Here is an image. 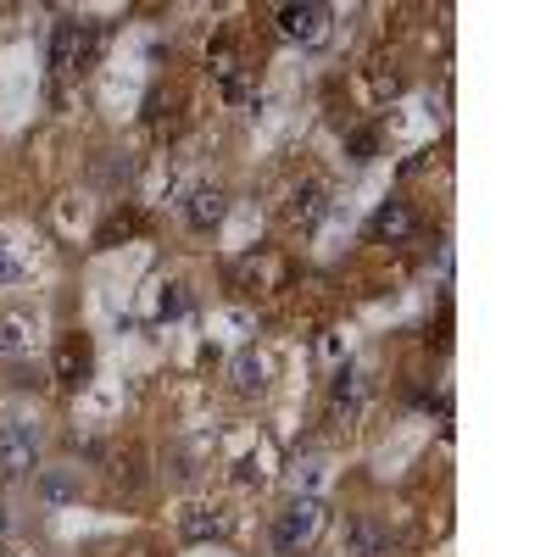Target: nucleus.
Listing matches in <instances>:
<instances>
[{"label":"nucleus","instance_id":"nucleus-15","mask_svg":"<svg viewBox=\"0 0 557 557\" xmlns=\"http://www.w3.org/2000/svg\"><path fill=\"white\" fill-rule=\"evenodd\" d=\"M28 346H34V312L7 307L0 312V357H23Z\"/></svg>","mask_w":557,"mask_h":557},{"label":"nucleus","instance_id":"nucleus-18","mask_svg":"<svg viewBox=\"0 0 557 557\" xmlns=\"http://www.w3.org/2000/svg\"><path fill=\"white\" fill-rule=\"evenodd\" d=\"M346 157H351V162H374V157H380V123L346 128Z\"/></svg>","mask_w":557,"mask_h":557},{"label":"nucleus","instance_id":"nucleus-10","mask_svg":"<svg viewBox=\"0 0 557 557\" xmlns=\"http://www.w3.org/2000/svg\"><path fill=\"white\" fill-rule=\"evenodd\" d=\"M323 212H330V184H323V178H301L290 190V201H285V223L301 228V235H312V228L323 223Z\"/></svg>","mask_w":557,"mask_h":557},{"label":"nucleus","instance_id":"nucleus-19","mask_svg":"<svg viewBox=\"0 0 557 557\" xmlns=\"http://www.w3.org/2000/svg\"><path fill=\"white\" fill-rule=\"evenodd\" d=\"M28 278V262L12 251V240H0V285H23Z\"/></svg>","mask_w":557,"mask_h":557},{"label":"nucleus","instance_id":"nucleus-17","mask_svg":"<svg viewBox=\"0 0 557 557\" xmlns=\"http://www.w3.org/2000/svg\"><path fill=\"white\" fill-rule=\"evenodd\" d=\"M134 228H139V223H134V207H128V201H123V207H112V212H107V223L96 228V251H112L117 240H128V235H134Z\"/></svg>","mask_w":557,"mask_h":557},{"label":"nucleus","instance_id":"nucleus-6","mask_svg":"<svg viewBox=\"0 0 557 557\" xmlns=\"http://www.w3.org/2000/svg\"><path fill=\"white\" fill-rule=\"evenodd\" d=\"M330 17H335L330 7H318V0H301V7H278V12H273V28H278V39L307 45V51H312V45L330 39V28H335Z\"/></svg>","mask_w":557,"mask_h":557},{"label":"nucleus","instance_id":"nucleus-7","mask_svg":"<svg viewBox=\"0 0 557 557\" xmlns=\"http://www.w3.org/2000/svg\"><path fill=\"white\" fill-rule=\"evenodd\" d=\"M178 541L184 546H207V541H223L228 530H235V513L228 507H212V502H190V507H178Z\"/></svg>","mask_w":557,"mask_h":557},{"label":"nucleus","instance_id":"nucleus-11","mask_svg":"<svg viewBox=\"0 0 557 557\" xmlns=\"http://www.w3.org/2000/svg\"><path fill=\"white\" fill-rule=\"evenodd\" d=\"M412 228H418V212L401 201V196H391L374 218H368V240H374V246H401V240H412Z\"/></svg>","mask_w":557,"mask_h":557},{"label":"nucleus","instance_id":"nucleus-3","mask_svg":"<svg viewBox=\"0 0 557 557\" xmlns=\"http://www.w3.org/2000/svg\"><path fill=\"white\" fill-rule=\"evenodd\" d=\"M51 380L67 396H78L89 380H96V341H89L84 330H62L51 341Z\"/></svg>","mask_w":557,"mask_h":557},{"label":"nucleus","instance_id":"nucleus-14","mask_svg":"<svg viewBox=\"0 0 557 557\" xmlns=\"http://www.w3.org/2000/svg\"><path fill=\"white\" fill-rule=\"evenodd\" d=\"M228 385H235V396H262L273 385V362L257 346H246L235 362H228Z\"/></svg>","mask_w":557,"mask_h":557},{"label":"nucleus","instance_id":"nucleus-16","mask_svg":"<svg viewBox=\"0 0 557 557\" xmlns=\"http://www.w3.org/2000/svg\"><path fill=\"white\" fill-rule=\"evenodd\" d=\"M362 374H357V368H346V374L335 380V391H330V412L335 418H357V407H362Z\"/></svg>","mask_w":557,"mask_h":557},{"label":"nucleus","instance_id":"nucleus-8","mask_svg":"<svg viewBox=\"0 0 557 557\" xmlns=\"http://www.w3.org/2000/svg\"><path fill=\"white\" fill-rule=\"evenodd\" d=\"M184 228H196V235H212V228L228 218V190L223 184H190V196H184Z\"/></svg>","mask_w":557,"mask_h":557},{"label":"nucleus","instance_id":"nucleus-12","mask_svg":"<svg viewBox=\"0 0 557 557\" xmlns=\"http://www.w3.org/2000/svg\"><path fill=\"white\" fill-rule=\"evenodd\" d=\"M34 496L45 507L78 502V469H67V462H39V469H34Z\"/></svg>","mask_w":557,"mask_h":557},{"label":"nucleus","instance_id":"nucleus-1","mask_svg":"<svg viewBox=\"0 0 557 557\" xmlns=\"http://www.w3.org/2000/svg\"><path fill=\"white\" fill-rule=\"evenodd\" d=\"M112 28L101 17H78V12H62L51 23V78H84L89 67L101 62Z\"/></svg>","mask_w":557,"mask_h":557},{"label":"nucleus","instance_id":"nucleus-2","mask_svg":"<svg viewBox=\"0 0 557 557\" xmlns=\"http://www.w3.org/2000/svg\"><path fill=\"white\" fill-rule=\"evenodd\" d=\"M323 519H330V507H323L318 496H290L285 502V513L273 519V557H301L312 541H318V530H323Z\"/></svg>","mask_w":557,"mask_h":557},{"label":"nucleus","instance_id":"nucleus-13","mask_svg":"<svg viewBox=\"0 0 557 557\" xmlns=\"http://www.w3.org/2000/svg\"><path fill=\"white\" fill-rule=\"evenodd\" d=\"M341 557H396V535L385 524H374V519H351Z\"/></svg>","mask_w":557,"mask_h":557},{"label":"nucleus","instance_id":"nucleus-9","mask_svg":"<svg viewBox=\"0 0 557 557\" xmlns=\"http://www.w3.org/2000/svg\"><path fill=\"white\" fill-rule=\"evenodd\" d=\"M184 123H190V112H184V96L157 84L151 96H146V128H151V139H157V146H168V139L184 134Z\"/></svg>","mask_w":557,"mask_h":557},{"label":"nucleus","instance_id":"nucleus-4","mask_svg":"<svg viewBox=\"0 0 557 557\" xmlns=\"http://www.w3.org/2000/svg\"><path fill=\"white\" fill-rule=\"evenodd\" d=\"M39 451H45V441H39V430L28 424V418H7V424H0V480L7 485L34 480Z\"/></svg>","mask_w":557,"mask_h":557},{"label":"nucleus","instance_id":"nucleus-20","mask_svg":"<svg viewBox=\"0 0 557 557\" xmlns=\"http://www.w3.org/2000/svg\"><path fill=\"white\" fill-rule=\"evenodd\" d=\"M173 296H162V318H173V312H184L190 307V296H184V285H168Z\"/></svg>","mask_w":557,"mask_h":557},{"label":"nucleus","instance_id":"nucleus-5","mask_svg":"<svg viewBox=\"0 0 557 557\" xmlns=\"http://www.w3.org/2000/svg\"><path fill=\"white\" fill-rule=\"evenodd\" d=\"M207 67H212V78H218V89H223V101H246V96H251L257 67L246 62V51H240L235 34H218V39L207 45Z\"/></svg>","mask_w":557,"mask_h":557}]
</instances>
